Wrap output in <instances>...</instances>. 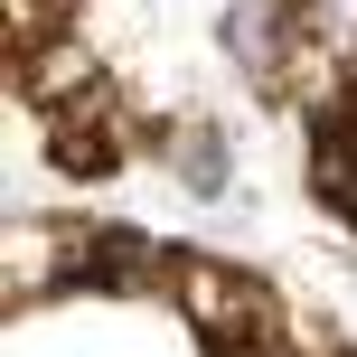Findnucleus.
I'll return each mask as SVG.
<instances>
[{"label": "nucleus", "mask_w": 357, "mask_h": 357, "mask_svg": "<svg viewBox=\"0 0 357 357\" xmlns=\"http://www.w3.org/2000/svg\"><path fill=\"white\" fill-rule=\"evenodd\" d=\"M282 38H291L282 0H235V10H226V47L245 56L254 75H273V66H282Z\"/></svg>", "instance_id": "nucleus-2"}, {"label": "nucleus", "mask_w": 357, "mask_h": 357, "mask_svg": "<svg viewBox=\"0 0 357 357\" xmlns=\"http://www.w3.org/2000/svg\"><path fill=\"white\" fill-rule=\"evenodd\" d=\"M75 75H85V56H75V47L38 56V94H75Z\"/></svg>", "instance_id": "nucleus-5"}, {"label": "nucleus", "mask_w": 357, "mask_h": 357, "mask_svg": "<svg viewBox=\"0 0 357 357\" xmlns=\"http://www.w3.org/2000/svg\"><path fill=\"white\" fill-rule=\"evenodd\" d=\"M178 291H188V320L216 339V357H235V339L264 329V291L235 282L226 264H197V254H188V264H178Z\"/></svg>", "instance_id": "nucleus-1"}, {"label": "nucleus", "mask_w": 357, "mask_h": 357, "mask_svg": "<svg viewBox=\"0 0 357 357\" xmlns=\"http://www.w3.org/2000/svg\"><path fill=\"white\" fill-rule=\"evenodd\" d=\"M310 197L357 235V151H348V142H320V160H310Z\"/></svg>", "instance_id": "nucleus-3"}, {"label": "nucleus", "mask_w": 357, "mask_h": 357, "mask_svg": "<svg viewBox=\"0 0 357 357\" xmlns=\"http://www.w3.org/2000/svg\"><path fill=\"white\" fill-rule=\"evenodd\" d=\"M178 178H188L197 197H216L226 188V142H216V132H178Z\"/></svg>", "instance_id": "nucleus-4"}]
</instances>
